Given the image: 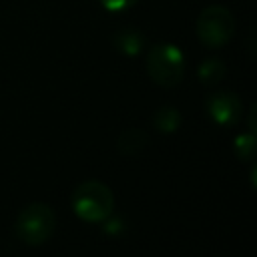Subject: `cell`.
I'll use <instances>...</instances> for the list:
<instances>
[{
	"mask_svg": "<svg viewBox=\"0 0 257 257\" xmlns=\"http://www.w3.org/2000/svg\"><path fill=\"white\" fill-rule=\"evenodd\" d=\"M147 72L157 86L175 88L185 76V56L179 46L171 42L153 44L145 58Z\"/></svg>",
	"mask_w": 257,
	"mask_h": 257,
	"instance_id": "1",
	"label": "cell"
},
{
	"mask_svg": "<svg viewBox=\"0 0 257 257\" xmlns=\"http://www.w3.org/2000/svg\"><path fill=\"white\" fill-rule=\"evenodd\" d=\"M70 205L78 219L86 223H102L114 209V197L104 183L84 181L72 191Z\"/></svg>",
	"mask_w": 257,
	"mask_h": 257,
	"instance_id": "2",
	"label": "cell"
},
{
	"mask_svg": "<svg viewBox=\"0 0 257 257\" xmlns=\"http://www.w3.org/2000/svg\"><path fill=\"white\" fill-rule=\"evenodd\" d=\"M56 227V215L50 205L46 203H32L26 205L14 221V233L16 237L28 245V247H40L44 245Z\"/></svg>",
	"mask_w": 257,
	"mask_h": 257,
	"instance_id": "3",
	"label": "cell"
},
{
	"mask_svg": "<svg viewBox=\"0 0 257 257\" xmlns=\"http://www.w3.org/2000/svg\"><path fill=\"white\" fill-rule=\"evenodd\" d=\"M197 38L207 48L225 46L235 34V18L223 4H209L201 10L195 22Z\"/></svg>",
	"mask_w": 257,
	"mask_h": 257,
	"instance_id": "4",
	"label": "cell"
},
{
	"mask_svg": "<svg viewBox=\"0 0 257 257\" xmlns=\"http://www.w3.org/2000/svg\"><path fill=\"white\" fill-rule=\"evenodd\" d=\"M205 110L219 126H233L243 114V102L235 92L219 90L207 96Z\"/></svg>",
	"mask_w": 257,
	"mask_h": 257,
	"instance_id": "5",
	"label": "cell"
},
{
	"mask_svg": "<svg viewBox=\"0 0 257 257\" xmlns=\"http://www.w3.org/2000/svg\"><path fill=\"white\" fill-rule=\"evenodd\" d=\"M145 42L147 38L143 36V32H139L137 28H118L114 34H112V46L124 54V56H139L145 48Z\"/></svg>",
	"mask_w": 257,
	"mask_h": 257,
	"instance_id": "6",
	"label": "cell"
},
{
	"mask_svg": "<svg viewBox=\"0 0 257 257\" xmlns=\"http://www.w3.org/2000/svg\"><path fill=\"white\" fill-rule=\"evenodd\" d=\"M149 143V135L143 131V128H124L120 135H118V141H116V147L120 151V155H137L141 153Z\"/></svg>",
	"mask_w": 257,
	"mask_h": 257,
	"instance_id": "7",
	"label": "cell"
},
{
	"mask_svg": "<svg viewBox=\"0 0 257 257\" xmlns=\"http://www.w3.org/2000/svg\"><path fill=\"white\" fill-rule=\"evenodd\" d=\"M227 74V66L221 58H205L199 68H197V76L201 80L203 86H217Z\"/></svg>",
	"mask_w": 257,
	"mask_h": 257,
	"instance_id": "8",
	"label": "cell"
},
{
	"mask_svg": "<svg viewBox=\"0 0 257 257\" xmlns=\"http://www.w3.org/2000/svg\"><path fill=\"white\" fill-rule=\"evenodd\" d=\"M153 126L163 135H171L181 126V112L175 106H161L153 114Z\"/></svg>",
	"mask_w": 257,
	"mask_h": 257,
	"instance_id": "9",
	"label": "cell"
},
{
	"mask_svg": "<svg viewBox=\"0 0 257 257\" xmlns=\"http://www.w3.org/2000/svg\"><path fill=\"white\" fill-rule=\"evenodd\" d=\"M233 151L237 155L239 161L243 163H253L255 161V153H257V139L255 133H247V135H239L233 143Z\"/></svg>",
	"mask_w": 257,
	"mask_h": 257,
	"instance_id": "10",
	"label": "cell"
},
{
	"mask_svg": "<svg viewBox=\"0 0 257 257\" xmlns=\"http://www.w3.org/2000/svg\"><path fill=\"white\" fill-rule=\"evenodd\" d=\"M100 6L108 12H122V10H128L133 8L139 0H98Z\"/></svg>",
	"mask_w": 257,
	"mask_h": 257,
	"instance_id": "11",
	"label": "cell"
},
{
	"mask_svg": "<svg viewBox=\"0 0 257 257\" xmlns=\"http://www.w3.org/2000/svg\"><path fill=\"white\" fill-rule=\"evenodd\" d=\"M102 229H104V233H108V235H118V233L124 231V223H122L120 217H116V215L110 213V215L102 221Z\"/></svg>",
	"mask_w": 257,
	"mask_h": 257,
	"instance_id": "12",
	"label": "cell"
}]
</instances>
